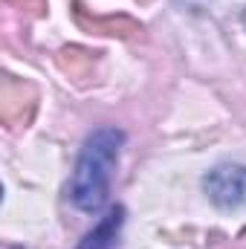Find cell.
Returning <instances> with one entry per match:
<instances>
[{
    "label": "cell",
    "instance_id": "9",
    "mask_svg": "<svg viewBox=\"0 0 246 249\" xmlns=\"http://www.w3.org/2000/svg\"><path fill=\"white\" fill-rule=\"evenodd\" d=\"M139 3H148V0H139Z\"/></svg>",
    "mask_w": 246,
    "mask_h": 249
},
{
    "label": "cell",
    "instance_id": "1",
    "mask_svg": "<svg viewBox=\"0 0 246 249\" xmlns=\"http://www.w3.org/2000/svg\"><path fill=\"white\" fill-rule=\"evenodd\" d=\"M122 130L116 127H102L96 130L75 165V177H72V203L84 212L99 209L107 200V186H110V171L116 165L119 157V145H122Z\"/></svg>",
    "mask_w": 246,
    "mask_h": 249
},
{
    "label": "cell",
    "instance_id": "8",
    "mask_svg": "<svg viewBox=\"0 0 246 249\" xmlns=\"http://www.w3.org/2000/svg\"><path fill=\"white\" fill-rule=\"evenodd\" d=\"M9 249H20V247H9Z\"/></svg>",
    "mask_w": 246,
    "mask_h": 249
},
{
    "label": "cell",
    "instance_id": "5",
    "mask_svg": "<svg viewBox=\"0 0 246 249\" xmlns=\"http://www.w3.org/2000/svg\"><path fill=\"white\" fill-rule=\"evenodd\" d=\"M96 58H99V53H90V50H81V47H67V50L58 53V67L72 81H87L93 75Z\"/></svg>",
    "mask_w": 246,
    "mask_h": 249
},
{
    "label": "cell",
    "instance_id": "4",
    "mask_svg": "<svg viewBox=\"0 0 246 249\" xmlns=\"http://www.w3.org/2000/svg\"><path fill=\"white\" fill-rule=\"evenodd\" d=\"M75 15V23L87 32H96V35H119V38H133L142 32V26L133 20V18H124V15H113V18H99V15H87V9L81 3H75L72 9Z\"/></svg>",
    "mask_w": 246,
    "mask_h": 249
},
{
    "label": "cell",
    "instance_id": "6",
    "mask_svg": "<svg viewBox=\"0 0 246 249\" xmlns=\"http://www.w3.org/2000/svg\"><path fill=\"white\" fill-rule=\"evenodd\" d=\"M122 217H124V212L116 206V209H113V212H110V214L84 238V244H81L78 249H107L113 241H116V232H119V226H122Z\"/></svg>",
    "mask_w": 246,
    "mask_h": 249
},
{
    "label": "cell",
    "instance_id": "3",
    "mask_svg": "<svg viewBox=\"0 0 246 249\" xmlns=\"http://www.w3.org/2000/svg\"><path fill=\"white\" fill-rule=\"evenodd\" d=\"M206 191L220 209L241 206L246 200V168L244 165H217L206 177Z\"/></svg>",
    "mask_w": 246,
    "mask_h": 249
},
{
    "label": "cell",
    "instance_id": "7",
    "mask_svg": "<svg viewBox=\"0 0 246 249\" xmlns=\"http://www.w3.org/2000/svg\"><path fill=\"white\" fill-rule=\"evenodd\" d=\"M6 3L20 9V12H26V15H32V18H41L47 12V0H6Z\"/></svg>",
    "mask_w": 246,
    "mask_h": 249
},
{
    "label": "cell",
    "instance_id": "2",
    "mask_svg": "<svg viewBox=\"0 0 246 249\" xmlns=\"http://www.w3.org/2000/svg\"><path fill=\"white\" fill-rule=\"evenodd\" d=\"M35 105H38V90L32 81L9 75V72L0 78V122L9 130L29 124Z\"/></svg>",
    "mask_w": 246,
    "mask_h": 249
}]
</instances>
